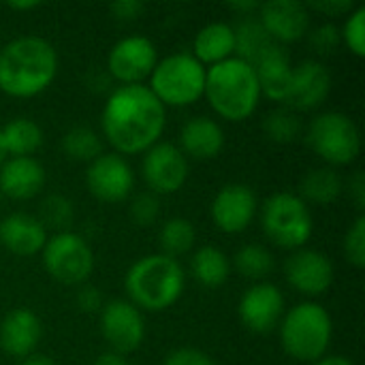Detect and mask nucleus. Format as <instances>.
<instances>
[{"label": "nucleus", "instance_id": "f257e3e1", "mask_svg": "<svg viewBox=\"0 0 365 365\" xmlns=\"http://www.w3.org/2000/svg\"><path fill=\"white\" fill-rule=\"evenodd\" d=\"M167 126V109L143 83L118 86L101 111V128L109 145L120 156L143 154Z\"/></svg>", "mask_w": 365, "mask_h": 365}, {"label": "nucleus", "instance_id": "f03ea898", "mask_svg": "<svg viewBox=\"0 0 365 365\" xmlns=\"http://www.w3.org/2000/svg\"><path fill=\"white\" fill-rule=\"evenodd\" d=\"M58 75L56 47L36 34L11 38L0 49V90L15 98L45 92Z\"/></svg>", "mask_w": 365, "mask_h": 365}, {"label": "nucleus", "instance_id": "7ed1b4c3", "mask_svg": "<svg viewBox=\"0 0 365 365\" xmlns=\"http://www.w3.org/2000/svg\"><path fill=\"white\" fill-rule=\"evenodd\" d=\"M186 287V274L178 259L148 255L135 261L124 276L128 302L141 312H163L178 304Z\"/></svg>", "mask_w": 365, "mask_h": 365}, {"label": "nucleus", "instance_id": "20e7f679", "mask_svg": "<svg viewBox=\"0 0 365 365\" xmlns=\"http://www.w3.org/2000/svg\"><path fill=\"white\" fill-rule=\"evenodd\" d=\"M203 96L220 118L229 122L248 120L261 103L257 73L248 62L233 56L207 68Z\"/></svg>", "mask_w": 365, "mask_h": 365}, {"label": "nucleus", "instance_id": "39448f33", "mask_svg": "<svg viewBox=\"0 0 365 365\" xmlns=\"http://www.w3.org/2000/svg\"><path fill=\"white\" fill-rule=\"evenodd\" d=\"M334 338L331 314L317 302H304L284 312L280 321V344L299 364H314L329 351Z\"/></svg>", "mask_w": 365, "mask_h": 365}, {"label": "nucleus", "instance_id": "423d86ee", "mask_svg": "<svg viewBox=\"0 0 365 365\" xmlns=\"http://www.w3.org/2000/svg\"><path fill=\"white\" fill-rule=\"evenodd\" d=\"M207 68L190 53L178 51L156 62L150 75L152 94L167 107H188L203 98Z\"/></svg>", "mask_w": 365, "mask_h": 365}, {"label": "nucleus", "instance_id": "0eeeda50", "mask_svg": "<svg viewBox=\"0 0 365 365\" xmlns=\"http://www.w3.org/2000/svg\"><path fill=\"white\" fill-rule=\"evenodd\" d=\"M304 133L308 148L331 169L351 165L361 152V133L355 120L342 111L314 115Z\"/></svg>", "mask_w": 365, "mask_h": 365}, {"label": "nucleus", "instance_id": "6e6552de", "mask_svg": "<svg viewBox=\"0 0 365 365\" xmlns=\"http://www.w3.org/2000/svg\"><path fill=\"white\" fill-rule=\"evenodd\" d=\"M261 229L276 246L295 252L310 242L314 220L310 207L295 192H274L263 203Z\"/></svg>", "mask_w": 365, "mask_h": 365}, {"label": "nucleus", "instance_id": "1a4fd4ad", "mask_svg": "<svg viewBox=\"0 0 365 365\" xmlns=\"http://www.w3.org/2000/svg\"><path fill=\"white\" fill-rule=\"evenodd\" d=\"M43 265L47 274L66 287H81L94 272V252L86 237L75 231L53 233L47 237L43 250Z\"/></svg>", "mask_w": 365, "mask_h": 365}, {"label": "nucleus", "instance_id": "9d476101", "mask_svg": "<svg viewBox=\"0 0 365 365\" xmlns=\"http://www.w3.org/2000/svg\"><path fill=\"white\" fill-rule=\"evenodd\" d=\"M101 336L111 353L122 357L135 353L145 340L143 312L135 308L128 299H111L98 312Z\"/></svg>", "mask_w": 365, "mask_h": 365}, {"label": "nucleus", "instance_id": "9b49d317", "mask_svg": "<svg viewBox=\"0 0 365 365\" xmlns=\"http://www.w3.org/2000/svg\"><path fill=\"white\" fill-rule=\"evenodd\" d=\"M156 62V45L143 34H128L120 38L107 53V71L122 86H139L150 79Z\"/></svg>", "mask_w": 365, "mask_h": 365}, {"label": "nucleus", "instance_id": "f8f14e48", "mask_svg": "<svg viewBox=\"0 0 365 365\" xmlns=\"http://www.w3.org/2000/svg\"><path fill=\"white\" fill-rule=\"evenodd\" d=\"M141 175L152 195H173L188 180V158L175 143L158 141L143 152Z\"/></svg>", "mask_w": 365, "mask_h": 365}, {"label": "nucleus", "instance_id": "ddd939ff", "mask_svg": "<svg viewBox=\"0 0 365 365\" xmlns=\"http://www.w3.org/2000/svg\"><path fill=\"white\" fill-rule=\"evenodd\" d=\"M86 188L105 203H120L135 188V173L124 156L111 152L94 158L86 169Z\"/></svg>", "mask_w": 365, "mask_h": 365}, {"label": "nucleus", "instance_id": "4468645a", "mask_svg": "<svg viewBox=\"0 0 365 365\" xmlns=\"http://www.w3.org/2000/svg\"><path fill=\"white\" fill-rule=\"evenodd\" d=\"M284 278L297 293L306 297H321L331 289L336 269L325 252L314 248H299L287 259Z\"/></svg>", "mask_w": 365, "mask_h": 365}, {"label": "nucleus", "instance_id": "2eb2a0df", "mask_svg": "<svg viewBox=\"0 0 365 365\" xmlns=\"http://www.w3.org/2000/svg\"><path fill=\"white\" fill-rule=\"evenodd\" d=\"M284 295L272 282H255L240 297L237 317L242 325L252 334L274 331L284 317Z\"/></svg>", "mask_w": 365, "mask_h": 365}, {"label": "nucleus", "instance_id": "dca6fc26", "mask_svg": "<svg viewBox=\"0 0 365 365\" xmlns=\"http://www.w3.org/2000/svg\"><path fill=\"white\" fill-rule=\"evenodd\" d=\"M257 207H259V201H257L255 190L246 184L233 182V184L222 186L216 192L210 205V216L216 229H220L222 233L235 235V233L246 231L252 225L257 216Z\"/></svg>", "mask_w": 365, "mask_h": 365}, {"label": "nucleus", "instance_id": "f3484780", "mask_svg": "<svg viewBox=\"0 0 365 365\" xmlns=\"http://www.w3.org/2000/svg\"><path fill=\"white\" fill-rule=\"evenodd\" d=\"M334 77L321 60H304L293 66L291 88L284 105L293 111L319 109L331 94Z\"/></svg>", "mask_w": 365, "mask_h": 365}, {"label": "nucleus", "instance_id": "a211bd4d", "mask_svg": "<svg viewBox=\"0 0 365 365\" xmlns=\"http://www.w3.org/2000/svg\"><path fill=\"white\" fill-rule=\"evenodd\" d=\"M259 21L278 45L302 41L310 30L308 4L299 0H269L259 6Z\"/></svg>", "mask_w": 365, "mask_h": 365}, {"label": "nucleus", "instance_id": "6ab92c4d", "mask_svg": "<svg viewBox=\"0 0 365 365\" xmlns=\"http://www.w3.org/2000/svg\"><path fill=\"white\" fill-rule=\"evenodd\" d=\"M43 338L41 319L28 308H13L0 321V349L17 359L36 353Z\"/></svg>", "mask_w": 365, "mask_h": 365}, {"label": "nucleus", "instance_id": "aec40b11", "mask_svg": "<svg viewBox=\"0 0 365 365\" xmlns=\"http://www.w3.org/2000/svg\"><path fill=\"white\" fill-rule=\"evenodd\" d=\"M45 186V167L34 156L6 158L0 167V195L13 201H28Z\"/></svg>", "mask_w": 365, "mask_h": 365}, {"label": "nucleus", "instance_id": "412c9836", "mask_svg": "<svg viewBox=\"0 0 365 365\" xmlns=\"http://www.w3.org/2000/svg\"><path fill=\"white\" fill-rule=\"evenodd\" d=\"M47 231L36 216L13 212L0 220V246L17 257H34L47 242Z\"/></svg>", "mask_w": 365, "mask_h": 365}, {"label": "nucleus", "instance_id": "4be33fe9", "mask_svg": "<svg viewBox=\"0 0 365 365\" xmlns=\"http://www.w3.org/2000/svg\"><path fill=\"white\" fill-rule=\"evenodd\" d=\"M261 96H267L274 103H284L289 88H291V77H293V64L289 53L284 51L282 45H272L255 64H252Z\"/></svg>", "mask_w": 365, "mask_h": 365}, {"label": "nucleus", "instance_id": "5701e85b", "mask_svg": "<svg viewBox=\"0 0 365 365\" xmlns=\"http://www.w3.org/2000/svg\"><path fill=\"white\" fill-rule=\"evenodd\" d=\"M225 148V130L222 126L207 118L197 115L190 118L180 130V150L182 154L195 160H212Z\"/></svg>", "mask_w": 365, "mask_h": 365}, {"label": "nucleus", "instance_id": "b1692460", "mask_svg": "<svg viewBox=\"0 0 365 365\" xmlns=\"http://www.w3.org/2000/svg\"><path fill=\"white\" fill-rule=\"evenodd\" d=\"M203 66L210 64H220L229 58L235 56V34L233 26L227 21H212L205 24L192 41V51H190Z\"/></svg>", "mask_w": 365, "mask_h": 365}, {"label": "nucleus", "instance_id": "393cba45", "mask_svg": "<svg viewBox=\"0 0 365 365\" xmlns=\"http://www.w3.org/2000/svg\"><path fill=\"white\" fill-rule=\"evenodd\" d=\"M344 190V182L340 173L331 167H317L310 169L299 184V199L310 205H331L340 199Z\"/></svg>", "mask_w": 365, "mask_h": 365}, {"label": "nucleus", "instance_id": "a878e982", "mask_svg": "<svg viewBox=\"0 0 365 365\" xmlns=\"http://www.w3.org/2000/svg\"><path fill=\"white\" fill-rule=\"evenodd\" d=\"M6 158L32 156L43 145V128L30 118H13L0 126Z\"/></svg>", "mask_w": 365, "mask_h": 365}, {"label": "nucleus", "instance_id": "bb28decb", "mask_svg": "<svg viewBox=\"0 0 365 365\" xmlns=\"http://www.w3.org/2000/svg\"><path fill=\"white\" fill-rule=\"evenodd\" d=\"M190 272L195 280L205 289H218L229 280L231 261L229 257L216 246L199 248L190 259Z\"/></svg>", "mask_w": 365, "mask_h": 365}, {"label": "nucleus", "instance_id": "cd10ccee", "mask_svg": "<svg viewBox=\"0 0 365 365\" xmlns=\"http://www.w3.org/2000/svg\"><path fill=\"white\" fill-rule=\"evenodd\" d=\"M233 34H235V58L248 62L250 66L272 45H276L269 38V34L265 32V28L261 26V21L255 19V17H246L237 26H233Z\"/></svg>", "mask_w": 365, "mask_h": 365}, {"label": "nucleus", "instance_id": "c85d7f7f", "mask_svg": "<svg viewBox=\"0 0 365 365\" xmlns=\"http://www.w3.org/2000/svg\"><path fill=\"white\" fill-rule=\"evenodd\" d=\"M195 242H197V229L188 218H182V216L165 220L158 231L160 255L171 257V259L188 255L195 248Z\"/></svg>", "mask_w": 365, "mask_h": 365}, {"label": "nucleus", "instance_id": "c756f323", "mask_svg": "<svg viewBox=\"0 0 365 365\" xmlns=\"http://www.w3.org/2000/svg\"><path fill=\"white\" fill-rule=\"evenodd\" d=\"M233 267L246 280L265 282V278L274 272V255L261 244H246L235 252Z\"/></svg>", "mask_w": 365, "mask_h": 365}, {"label": "nucleus", "instance_id": "7c9ffc66", "mask_svg": "<svg viewBox=\"0 0 365 365\" xmlns=\"http://www.w3.org/2000/svg\"><path fill=\"white\" fill-rule=\"evenodd\" d=\"M62 152L68 160L90 165L103 154V141L90 126H73L62 137Z\"/></svg>", "mask_w": 365, "mask_h": 365}, {"label": "nucleus", "instance_id": "2f4dec72", "mask_svg": "<svg viewBox=\"0 0 365 365\" xmlns=\"http://www.w3.org/2000/svg\"><path fill=\"white\" fill-rule=\"evenodd\" d=\"M263 133L267 135L269 141L280 143V145H289L293 141H297L304 133V124L297 115V111L289 109V107H278L274 111H269L263 120Z\"/></svg>", "mask_w": 365, "mask_h": 365}, {"label": "nucleus", "instance_id": "473e14b6", "mask_svg": "<svg viewBox=\"0 0 365 365\" xmlns=\"http://www.w3.org/2000/svg\"><path fill=\"white\" fill-rule=\"evenodd\" d=\"M36 218H38V222L43 225L45 231H53V233L71 231V225L75 220L73 201L68 197H64V195H47L41 201Z\"/></svg>", "mask_w": 365, "mask_h": 365}, {"label": "nucleus", "instance_id": "72a5a7b5", "mask_svg": "<svg viewBox=\"0 0 365 365\" xmlns=\"http://www.w3.org/2000/svg\"><path fill=\"white\" fill-rule=\"evenodd\" d=\"M340 38L342 45L355 56L364 58L365 56V6L357 4L344 19L340 28Z\"/></svg>", "mask_w": 365, "mask_h": 365}, {"label": "nucleus", "instance_id": "f704fd0d", "mask_svg": "<svg viewBox=\"0 0 365 365\" xmlns=\"http://www.w3.org/2000/svg\"><path fill=\"white\" fill-rule=\"evenodd\" d=\"M342 250H344V257L346 261L357 267V269H364L365 267V216L359 214L353 225L349 227L346 235H344V242H342Z\"/></svg>", "mask_w": 365, "mask_h": 365}, {"label": "nucleus", "instance_id": "c9c22d12", "mask_svg": "<svg viewBox=\"0 0 365 365\" xmlns=\"http://www.w3.org/2000/svg\"><path fill=\"white\" fill-rule=\"evenodd\" d=\"M308 43L314 49V53L319 56H331L340 49L342 38H340V28L331 21L319 24L317 28L308 30Z\"/></svg>", "mask_w": 365, "mask_h": 365}, {"label": "nucleus", "instance_id": "e433bc0d", "mask_svg": "<svg viewBox=\"0 0 365 365\" xmlns=\"http://www.w3.org/2000/svg\"><path fill=\"white\" fill-rule=\"evenodd\" d=\"M128 214H130V220L137 227H152L160 216V199L156 195H152L150 190L139 192V195L133 197Z\"/></svg>", "mask_w": 365, "mask_h": 365}, {"label": "nucleus", "instance_id": "4c0bfd02", "mask_svg": "<svg viewBox=\"0 0 365 365\" xmlns=\"http://www.w3.org/2000/svg\"><path fill=\"white\" fill-rule=\"evenodd\" d=\"M75 306L83 314H98L105 306L101 289L94 284H81L75 293Z\"/></svg>", "mask_w": 365, "mask_h": 365}, {"label": "nucleus", "instance_id": "58836bf2", "mask_svg": "<svg viewBox=\"0 0 365 365\" xmlns=\"http://www.w3.org/2000/svg\"><path fill=\"white\" fill-rule=\"evenodd\" d=\"M163 365H216V361L212 359V355H207L199 349L184 346V349H173L165 357Z\"/></svg>", "mask_w": 365, "mask_h": 365}, {"label": "nucleus", "instance_id": "ea45409f", "mask_svg": "<svg viewBox=\"0 0 365 365\" xmlns=\"http://www.w3.org/2000/svg\"><path fill=\"white\" fill-rule=\"evenodd\" d=\"M145 11V4L141 0H118L109 6V13L120 21H133Z\"/></svg>", "mask_w": 365, "mask_h": 365}, {"label": "nucleus", "instance_id": "a19ab883", "mask_svg": "<svg viewBox=\"0 0 365 365\" xmlns=\"http://www.w3.org/2000/svg\"><path fill=\"white\" fill-rule=\"evenodd\" d=\"M357 4L353 0H317V2H310V9L319 11V13H325L329 17H338V15H349Z\"/></svg>", "mask_w": 365, "mask_h": 365}, {"label": "nucleus", "instance_id": "79ce46f5", "mask_svg": "<svg viewBox=\"0 0 365 365\" xmlns=\"http://www.w3.org/2000/svg\"><path fill=\"white\" fill-rule=\"evenodd\" d=\"M349 195H351V201L355 203V207L359 210V214H364V210H365V175H364V171H355V175L349 180Z\"/></svg>", "mask_w": 365, "mask_h": 365}, {"label": "nucleus", "instance_id": "37998d69", "mask_svg": "<svg viewBox=\"0 0 365 365\" xmlns=\"http://www.w3.org/2000/svg\"><path fill=\"white\" fill-rule=\"evenodd\" d=\"M94 365H130V364L126 361V357H122V355H118V353L107 351V353L98 355V359L94 361Z\"/></svg>", "mask_w": 365, "mask_h": 365}, {"label": "nucleus", "instance_id": "c03bdc74", "mask_svg": "<svg viewBox=\"0 0 365 365\" xmlns=\"http://www.w3.org/2000/svg\"><path fill=\"white\" fill-rule=\"evenodd\" d=\"M19 365H58V364H56L49 355H45V353H32V355L24 357Z\"/></svg>", "mask_w": 365, "mask_h": 365}, {"label": "nucleus", "instance_id": "a18cd8bd", "mask_svg": "<svg viewBox=\"0 0 365 365\" xmlns=\"http://www.w3.org/2000/svg\"><path fill=\"white\" fill-rule=\"evenodd\" d=\"M310 365H355L349 357H342V355H325L323 359L314 361Z\"/></svg>", "mask_w": 365, "mask_h": 365}, {"label": "nucleus", "instance_id": "49530a36", "mask_svg": "<svg viewBox=\"0 0 365 365\" xmlns=\"http://www.w3.org/2000/svg\"><path fill=\"white\" fill-rule=\"evenodd\" d=\"M259 6H261V2H233V4H229V9L240 11V13H244L246 17H250V13L259 11Z\"/></svg>", "mask_w": 365, "mask_h": 365}, {"label": "nucleus", "instance_id": "de8ad7c7", "mask_svg": "<svg viewBox=\"0 0 365 365\" xmlns=\"http://www.w3.org/2000/svg\"><path fill=\"white\" fill-rule=\"evenodd\" d=\"M9 6L15 9V11H30V9L41 6V2H36V0H28V2H9Z\"/></svg>", "mask_w": 365, "mask_h": 365}, {"label": "nucleus", "instance_id": "09e8293b", "mask_svg": "<svg viewBox=\"0 0 365 365\" xmlns=\"http://www.w3.org/2000/svg\"><path fill=\"white\" fill-rule=\"evenodd\" d=\"M4 160H6V152H4V145H2V137H0V167L4 165Z\"/></svg>", "mask_w": 365, "mask_h": 365}, {"label": "nucleus", "instance_id": "8fccbe9b", "mask_svg": "<svg viewBox=\"0 0 365 365\" xmlns=\"http://www.w3.org/2000/svg\"><path fill=\"white\" fill-rule=\"evenodd\" d=\"M0 197H2V195H0Z\"/></svg>", "mask_w": 365, "mask_h": 365}]
</instances>
